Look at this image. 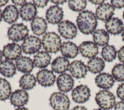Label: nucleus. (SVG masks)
<instances>
[{
    "instance_id": "1",
    "label": "nucleus",
    "mask_w": 124,
    "mask_h": 110,
    "mask_svg": "<svg viewBox=\"0 0 124 110\" xmlns=\"http://www.w3.org/2000/svg\"><path fill=\"white\" fill-rule=\"evenodd\" d=\"M76 21L78 29L84 34L93 33L97 26L95 16L92 12L88 10L83 11L79 13Z\"/></svg>"
},
{
    "instance_id": "2",
    "label": "nucleus",
    "mask_w": 124,
    "mask_h": 110,
    "mask_svg": "<svg viewBox=\"0 0 124 110\" xmlns=\"http://www.w3.org/2000/svg\"><path fill=\"white\" fill-rule=\"evenodd\" d=\"M42 44L47 52L55 53L59 51L62 43L60 37L54 32H48L43 36Z\"/></svg>"
},
{
    "instance_id": "3",
    "label": "nucleus",
    "mask_w": 124,
    "mask_h": 110,
    "mask_svg": "<svg viewBox=\"0 0 124 110\" xmlns=\"http://www.w3.org/2000/svg\"><path fill=\"white\" fill-rule=\"evenodd\" d=\"M95 100L100 108L103 110H110L115 104V96L107 90H102L96 93Z\"/></svg>"
},
{
    "instance_id": "4",
    "label": "nucleus",
    "mask_w": 124,
    "mask_h": 110,
    "mask_svg": "<svg viewBox=\"0 0 124 110\" xmlns=\"http://www.w3.org/2000/svg\"><path fill=\"white\" fill-rule=\"evenodd\" d=\"M50 105L54 110H67L70 107L68 97L61 92L52 93L49 98Z\"/></svg>"
},
{
    "instance_id": "5",
    "label": "nucleus",
    "mask_w": 124,
    "mask_h": 110,
    "mask_svg": "<svg viewBox=\"0 0 124 110\" xmlns=\"http://www.w3.org/2000/svg\"><path fill=\"white\" fill-rule=\"evenodd\" d=\"M7 34L10 40L18 42L27 38L29 34V30L23 23L15 24L9 28Z\"/></svg>"
},
{
    "instance_id": "6",
    "label": "nucleus",
    "mask_w": 124,
    "mask_h": 110,
    "mask_svg": "<svg viewBox=\"0 0 124 110\" xmlns=\"http://www.w3.org/2000/svg\"><path fill=\"white\" fill-rule=\"evenodd\" d=\"M58 31L66 39H72L76 37L77 28L75 24L69 20L61 21L58 25Z\"/></svg>"
},
{
    "instance_id": "7",
    "label": "nucleus",
    "mask_w": 124,
    "mask_h": 110,
    "mask_svg": "<svg viewBox=\"0 0 124 110\" xmlns=\"http://www.w3.org/2000/svg\"><path fill=\"white\" fill-rule=\"evenodd\" d=\"M41 44L39 37L31 35L24 39L22 44V48L26 54H34L41 48Z\"/></svg>"
},
{
    "instance_id": "8",
    "label": "nucleus",
    "mask_w": 124,
    "mask_h": 110,
    "mask_svg": "<svg viewBox=\"0 0 124 110\" xmlns=\"http://www.w3.org/2000/svg\"><path fill=\"white\" fill-rule=\"evenodd\" d=\"M90 96V89L85 85H78L72 92V99L77 103L81 104L86 102L89 99Z\"/></svg>"
},
{
    "instance_id": "9",
    "label": "nucleus",
    "mask_w": 124,
    "mask_h": 110,
    "mask_svg": "<svg viewBox=\"0 0 124 110\" xmlns=\"http://www.w3.org/2000/svg\"><path fill=\"white\" fill-rule=\"evenodd\" d=\"M37 81L43 87L52 86L55 82L56 77L51 70L44 69L39 71L36 74Z\"/></svg>"
},
{
    "instance_id": "10",
    "label": "nucleus",
    "mask_w": 124,
    "mask_h": 110,
    "mask_svg": "<svg viewBox=\"0 0 124 110\" xmlns=\"http://www.w3.org/2000/svg\"><path fill=\"white\" fill-rule=\"evenodd\" d=\"M63 12L62 9L58 5L50 6L46 11V17L48 23L52 24L60 23L62 19Z\"/></svg>"
},
{
    "instance_id": "11",
    "label": "nucleus",
    "mask_w": 124,
    "mask_h": 110,
    "mask_svg": "<svg viewBox=\"0 0 124 110\" xmlns=\"http://www.w3.org/2000/svg\"><path fill=\"white\" fill-rule=\"evenodd\" d=\"M21 47L15 43L8 44L3 47L2 54L9 60H15L18 59L21 54Z\"/></svg>"
},
{
    "instance_id": "12",
    "label": "nucleus",
    "mask_w": 124,
    "mask_h": 110,
    "mask_svg": "<svg viewBox=\"0 0 124 110\" xmlns=\"http://www.w3.org/2000/svg\"><path fill=\"white\" fill-rule=\"evenodd\" d=\"M29 100L28 93L24 90L18 89L13 92L10 96V102L15 107H21L26 105Z\"/></svg>"
},
{
    "instance_id": "13",
    "label": "nucleus",
    "mask_w": 124,
    "mask_h": 110,
    "mask_svg": "<svg viewBox=\"0 0 124 110\" xmlns=\"http://www.w3.org/2000/svg\"><path fill=\"white\" fill-rule=\"evenodd\" d=\"M74 84V80L71 75L67 73H62L59 76L57 79V85L59 90L63 93L71 91Z\"/></svg>"
},
{
    "instance_id": "14",
    "label": "nucleus",
    "mask_w": 124,
    "mask_h": 110,
    "mask_svg": "<svg viewBox=\"0 0 124 110\" xmlns=\"http://www.w3.org/2000/svg\"><path fill=\"white\" fill-rule=\"evenodd\" d=\"M79 51L82 56L85 58H92L98 53L97 45L92 41H84L78 47Z\"/></svg>"
},
{
    "instance_id": "15",
    "label": "nucleus",
    "mask_w": 124,
    "mask_h": 110,
    "mask_svg": "<svg viewBox=\"0 0 124 110\" xmlns=\"http://www.w3.org/2000/svg\"><path fill=\"white\" fill-rule=\"evenodd\" d=\"M114 8L108 3H103L100 5L96 9V17L102 21L108 20L111 18L114 13Z\"/></svg>"
},
{
    "instance_id": "16",
    "label": "nucleus",
    "mask_w": 124,
    "mask_h": 110,
    "mask_svg": "<svg viewBox=\"0 0 124 110\" xmlns=\"http://www.w3.org/2000/svg\"><path fill=\"white\" fill-rule=\"evenodd\" d=\"M69 71L72 76L76 79L84 78L87 72L86 65L79 60L74 61L70 64Z\"/></svg>"
},
{
    "instance_id": "17",
    "label": "nucleus",
    "mask_w": 124,
    "mask_h": 110,
    "mask_svg": "<svg viewBox=\"0 0 124 110\" xmlns=\"http://www.w3.org/2000/svg\"><path fill=\"white\" fill-rule=\"evenodd\" d=\"M95 83L98 87L106 90L113 86L114 80L110 74L107 73H101L95 77Z\"/></svg>"
},
{
    "instance_id": "18",
    "label": "nucleus",
    "mask_w": 124,
    "mask_h": 110,
    "mask_svg": "<svg viewBox=\"0 0 124 110\" xmlns=\"http://www.w3.org/2000/svg\"><path fill=\"white\" fill-rule=\"evenodd\" d=\"M124 24L122 21L116 17H112L105 23L107 31L113 35L120 34L124 30Z\"/></svg>"
},
{
    "instance_id": "19",
    "label": "nucleus",
    "mask_w": 124,
    "mask_h": 110,
    "mask_svg": "<svg viewBox=\"0 0 124 110\" xmlns=\"http://www.w3.org/2000/svg\"><path fill=\"white\" fill-rule=\"evenodd\" d=\"M20 17L23 20L29 21L32 20L37 14V9L33 3H26L23 5L20 10Z\"/></svg>"
},
{
    "instance_id": "20",
    "label": "nucleus",
    "mask_w": 124,
    "mask_h": 110,
    "mask_svg": "<svg viewBox=\"0 0 124 110\" xmlns=\"http://www.w3.org/2000/svg\"><path fill=\"white\" fill-rule=\"evenodd\" d=\"M16 66L18 70L23 73H30L34 67V63L32 60L26 56H21L16 62Z\"/></svg>"
},
{
    "instance_id": "21",
    "label": "nucleus",
    "mask_w": 124,
    "mask_h": 110,
    "mask_svg": "<svg viewBox=\"0 0 124 110\" xmlns=\"http://www.w3.org/2000/svg\"><path fill=\"white\" fill-rule=\"evenodd\" d=\"M61 51L64 57L73 59L78 54V48L77 45L72 42H64L61 46Z\"/></svg>"
},
{
    "instance_id": "22",
    "label": "nucleus",
    "mask_w": 124,
    "mask_h": 110,
    "mask_svg": "<svg viewBox=\"0 0 124 110\" xmlns=\"http://www.w3.org/2000/svg\"><path fill=\"white\" fill-rule=\"evenodd\" d=\"M70 65L69 61L65 57H58L52 62V70L56 73H63L68 69Z\"/></svg>"
},
{
    "instance_id": "23",
    "label": "nucleus",
    "mask_w": 124,
    "mask_h": 110,
    "mask_svg": "<svg viewBox=\"0 0 124 110\" xmlns=\"http://www.w3.org/2000/svg\"><path fill=\"white\" fill-rule=\"evenodd\" d=\"M18 15L19 12L17 8L13 5L7 6L2 13L4 21L9 24H12L16 22L18 18Z\"/></svg>"
},
{
    "instance_id": "24",
    "label": "nucleus",
    "mask_w": 124,
    "mask_h": 110,
    "mask_svg": "<svg viewBox=\"0 0 124 110\" xmlns=\"http://www.w3.org/2000/svg\"><path fill=\"white\" fill-rule=\"evenodd\" d=\"M51 57L48 52L44 51L37 53L33 59V63L35 67L39 68H44L47 67L50 63Z\"/></svg>"
},
{
    "instance_id": "25",
    "label": "nucleus",
    "mask_w": 124,
    "mask_h": 110,
    "mask_svg": "<svg viewBox=\"0 0 124 110\" xmlns=\"http://www.w3.org/2000/svg\"><path fill=\"white\" fill-rule=\"evenodd\" d=\"M31 25L33 33L38 36L44 34L47 29V23L42 17H35L32 20Z\"/></svg>"
},
{
    "instance_id": "26",
    "label": "nucleus",
    "mask_w": 124,
    "mask_h": 110,
    "mask_svg": "<svg viewBox=\"0 0 124 110\" xmlns=\"http://www.w3.org/2000/svg\"><path fill=\"white\" fill-rule=\"evenodd\" d=\"M105 66V62L99 57L91 58L87 63V68L92 73L97 74L101 72Z\"/></svg>"
},
{
    "instance_id": "27",
    "label": "nucleus",
    "mask_w": 124,
    "mask_h": 110,
    "mask_svg": "<svg viewBox=\"0 0 124 110\" xmlns=\"http://www.w3.org/2000/svg\"><path fill=\"white\" fill-rule=\"evenodd\" d=\"M0 73L4 77H12L16 73V68L14 63L8 60L1 61L0 63Z\"/></svg>"
},
{
    "instance_id": "28",
    "label": "nucleus",
    "mask_w": 124,
    "mask_h": 110,
    "mask_svg": "<svg viewBox=\"0 0 124 110\" xmlns=\"http://www.w3.org/2000/svg\"><path fill=\"white\" fill-rule=\"evenodd\" d=\"M36 79L34 76L31 74L23 75L19 80V86L24 90L32 89L36 85Z\"/></svg>"
},
{
    "instance_id": "29",
    "label": "nucleus",
    "mask_w": 124,
    "mask_h": 110,
    "mask_svg": "<svg viewBox=\"0 0 124 110\" xmlns=\"http://www.w3.org/2000/svg\"><path fill=\"white\" fill-rule=\"evenodd\" d=\"M109 39L108 32L103 29L97 30L93 33V40L96 45L104 46L108 43Z\"/></svg>"
},
{
    "instance_id": "30",
    "label": "nucleus",
    "mask_w": 124,
    "mask_h": 110,
    "mask_svg": "<svg viewBox=\"0 0 124 110\" xmlns=\"http://www.w3.org/2000/svg\"><path fill=\"white\" fill-rule=\"evenodd\" d=\"M11 95V87L5 79L0 78V100L5 101Z\"/></svg>"
},
{
    "instance_id": "31",
    "label": "nucleus",
    "mask_w": 124,
    "mask_h": 110,
    "mask_svg": "<svg viewBox=\"0 0 124 110\" xmlns=\"http://www.w3.org/2000/svg\"><path fill=\"white\" fill-rule=\"evenodd\" d=\"M117 51L113 46L107 45L104 46L101 51V56L103 59L108 62H111L116 59Z\"/></svg>"
},
{
    "instance_id": "32",
    "label": "nucleus",
    "mask_w": 124,
    "mask_h": 110,
    "mask_svg": "<svg viewBox=\"0 0 124 110\" xmlns=\"http://www.w3.org/2000/svg\"><path fill=\"white\" fill-rule=\"evenodd\" d=\"M111 73L114 79L119 82L124 81V64H116L113 67Z\"/></svg>"
},
{
    "instance_id": "33",
    "label": "nucleus",
    "mask_w": 124,
    "mask_h": 110,
    "mask_svg": "<svg viewBox=\"0 0 124 110\" xmlns=\"http://www.w3.org/2000/svg\"><path fill=\"white\" fill-rule=\"evenodd\" d=\"M68 5L69 8L72 11L80 12L85 8L87 5V2L85 0H70L68 1Z\"/></svg>"
},
{
    "instance_id": "34",
    "label": "nucleus",
    "mask_w": 124,
    "mask_h": 110,
    "mask_svg": "<svg viewBox=\"0 0 124 110\" xmlns=\"http://www.w3.org/2000/svg\"><path fill=\"white\" fill-rule=\"evenodd\" d=\"M116 94L118 98L122 101H124V83L119 85L116 90Z\"/></svg>"
},
{
    "instance_id": "35",
    "label": "nucleus",
    "mask_w": 124,
    "mask_h": 110,
    "mask_svg": "<svg viewBox=\"0 0 124 110\" xmlns=\"http://www.w3.org/2000/svg\"><path fill=\"white\" fill-rule=\"evenodd\" d=\"M110 2H111V5L114 8L121 9L124 7V0H111Z\"/></svg>"
},
{
    "instance_id": "36",
    "label": "nucleus",
    "mask_w": 124,
    "mask_h": 110,
    "mask_svg": "<svg viewBox=\"0 0 124 110\" xmlns=\"http://www.w3.org/2000/svg\"><path fill=\"white\" fill-rule=\"evenodd\" d=\"M33 3L34 5L35 6H37L38 7H41L43 8L45 6H46L48 2V0H33Z\"/></svg>"
},
{
    "instance_id": "37",
    "label": "nucleus",
    "mask_w": 124,
    "mask_h": 110,
    "mask_svg": "<svg viewBox=\"0 0 124 110\" xmlns=\"http://www.w3.org/2000/svg\"><path fill=\"white\" fill-rule=\"evenodd\" d=\"M118 57L120 62L124 63V46L118 51Z\"/></svg>"
},
{
    "instance_id": "38",
    "label": "nucleus",
    "mask_w": 124,
    "mask_h": 110,
    "mask_svg": "<svg viewBox=\"0 0 124 110\" xmlns=\"http://www.w3.org/2000/svg\"><path fill=\"white\" fill-rule=\"evenodd\" d=\"M114 110H124V101H121L115 103L114 106Z\"/></svg>"
},
{
    "instance_id": "39",
    "label": "nucleus",
    "mask_w": 124,
    "mask_h": 110,
    "mask_svg": "<svg viewBox=\"0 0 124 110\" xmlns=\"http://www.w3.org/2000/svg\"><path fill=\"white\" fill-rule=\"evenodd\" d=\"M12 1L13 2V3L14 4H15L16 5H24L25 3H26V1L25 0H12Z\"/></svg>"
},
{
    "instance_id": "40",
    "label": "nucleus",
    "mask_w": 124,
    "mask_h": 110,
    "mask_svg": "<svg viewBox=\"0 0 124 110\" xmlns=\"http://www.w3.org/2000/svg\"><path fill=\"white\" fill-rule=\"evenodd\" d=\"M71 110H87V109L84 106H77L74 107Z\"/></svg>"
},
{
    "instance_id": "41",
    "label": "nucleus",
    "mask_w": 124,
    "mask_h": 110,
    "mask_svg": "<svg viewBox=\"0 0 124 110\" xmlns=\"http://www.w3.org/2000/svg\"><path fill=\"white\" fill-rule=\"evenodd\" d=\"M89 1L91 2L92 3L94 4H100V5H101V4H102L104 3L105 0H90Z\"/></svg>"
},
{
    "instance_id": "42",
    "label": "nucleus",
    "mask_w": 124,
    "mask_h": 110,
    "mask_svg": "<svg viewBox=\"0 0 124 110\" xmlns=\"http://www.w3.org/2000/svg\"><path fill=\"white\" fill-rule=\"evenodd\" d=\"M51 2L55 3V4H62L63 3H64V2H66V0H51Z\"/></svg>"
},
{
    "instance_id": "43",
    "label": "nucleus",
    "mask_w": 124,
    "mask_h": 110,
    "mask_svg": "<svg viewBox=\"0 0 124 110\" xmlns=\"http://www.w3.org/2000/svg\"><path fill=\"white\" fill-rule=\"evenodd\" d=\"M8 2V0H0V7L5 6Z\"/></svg>"
},
{
    "instance_id": "44",
    "label": "nucleus",
    "mask_w": 124,
    "mask_h": 110,
    "mask_svg": "<svg viewBox=\"0 0 124 110\" xmlns=\"http://www.w3.org/2000/svg\"><path fill=\"white\" fill-rule=\"evenodd\" d=\"M15 110H29L27 108L25 107H19L16 109Z\"/></svg>"
},
{
    "instance_id": "45",
    "label": "nucleus",
    "mask_w": 124,
    "mask_h": 110,
    "mask_svg": "<svg viewBox=\"0 0 124 110\" xmlns=\"http://www.w3.org/2000/svg\"><path fill=\"white\" fill-rule=\"evenodd\" d=\"M2 52L0 50V63L1 62L2 59Z\"/></svg>"
},
{
    "instance_id": "46",
    "label": "nucleus",
    "mask_w": 124,
    "mask_h": 110,
    "mask_svg": "<svg viewBox=\"0 0 124 110\" xmlns=\"http://www.w3.org/2000/svg\"><path fill=\"white\" fill-rule=\"evenodd\" d=\"M2 16H3L1 10L0 9V21H1V20H2Z\"/></svg>"
},
{
    "instance_id": "47",
    "label": "nucleus",
    "mask_w": 124,
    "mask_h": 110,
    "mask_svg": "<svg viewBox=\"0 0 124 110\" xmlns=\"http://www.w3.org/2000/svg\"><path fill=\"white\" fill-rule=\"evenodd\" d=\"M122 40L124 42V30L123 31V32L122 33Z\"/></svg>"
},
{
    "instance_id": "48",
    "label": "nucleus",
    "mask_w": 124,
    "mask_h": 110,
    "mask_svg": "<svg viewBox=\"0 0 124 110\" xmlns=\"http://www.w3.org/2000/svg\"><path fill=\"white\" fill-rule=\"evenodd\" d=\"M102 110V109H100V108H99V109H94V110Z\"/></svg>"
},
{
    "instance_id": "49",
    "label": "nucleus",
    "mask_w": 124,
    "mask_h": 110,
    "mask_svg": "<svg viewBox=\"0 0 124 110\" xmlns=\"http://www.w3.org/2000/svg\"><path fill=\"white\" fill-rule=\"evenodd\" d=\"M123 18H124V11L123 12Z\"/></svg>"
}]
</instances>
